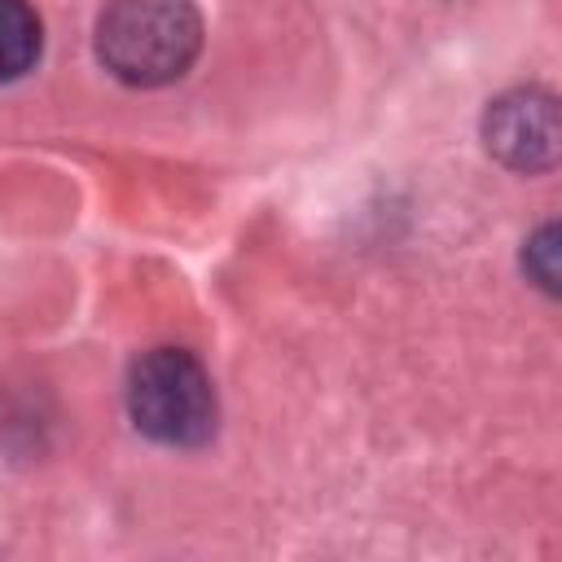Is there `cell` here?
<instances>
[{
  "mask_svg": "<svg viewBox=\"0 0 562 562\" xmlns=\"http://www.w3.org/2000/svg\"><path fill=\"white\" fill-rule=\"evenodd\" d=\"M536 246H540V259H553V228H544V233L536 237ZM536 277H540V285H553V263H549V268H540Z\"/></svg>",
  "mask_w": 562,
  "mask_h": 562,
  "instance_id": "obj_5",
  "label": "cell"
},
{
  "mask_svg": "<svg viewBox=\"0 0 562 562\" xmlns=\"http://www.w3.org/2000/svg\"><path fill=\"white\" fill-rule=\"evenodd\" d=\"M40 57V18L26 0H0V83L31 70Z\"/></svg>",
  "mask_w": 562,
  "mask_h": 562,
  "instance_id": "obj_4",
  "label": "cell"
},
{
  "mask_svg": "<svg viewBox=\"0 0 562 562\" xmlns=\"http://www.w3.org/2000/svg\"><path fill=\"white\" fill-rule=\"evenodd\" d=\"M487 149L518 167V171H540L553 162L558 154V110L549 92L522 88L509 92L501 101H492L487 110Z\"/></svg>",
  "mask_w": 562,
  "mask_h": 562,
  "instance_id": "obj_3",
  "label": "cell"
},
{
  "mask_svg": "<svg viewBox=\"0 0 562 562\" xmlns=\"http://www.w3.org/2000/svg\"><path fill=\"white\" fill-rule=\"evenodd\" d=\"M127 408H132L136 430H145L149 439L171 443V448H193V443L211 439V430H215L211 378L180 347H158L132 364Z\"/></svg>",
  "mask_w": 562,
  "mask_h": 562,
  "instance_id": "obj_2",
  "label": "cell"
},
{
  "mask_svg": "<svg viewBox=\"0 0 562 562\" xmlns=\"http://www.w3.org/2000/svg\"><path fill=\"white\" fill-rule=\"evenodd\" d=\"M202 44L193 0H114L97 22L101 61L136 88L171 83L189 70Z\"/></svg>",
  "mask_w": 562,
  "mask_h": 562,
  "instance_id": "obj_1",
  "label": "cell"
}]
</instances>
